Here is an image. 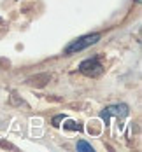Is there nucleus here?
Masks as SVG:
<instances>
[{
	"label": "nucleus",
	"mask_w": 142,
	"mask_h": 152,
	"mask_svg": "<svg viewBox=\"0 0 142 152\" xmlns=\"http://www.w3.org/2000/svg\"><path fill=\"white\" fill-rule=\"evenodd\" d=\"M100 40V33H90V35H84V37H79L74 42H70L68 46L65 47V54H74V53H79L86 47L93 46Z\"/></svg>",
	"instance_id": "f257e3e1"
},
{
	"label": "nucleus",
	"mask_w": 142,
	"mask_h": 152,
	"mask_svg": "<svg viewBox=\"0 0 142 152\" xmlns=\"http://www.w3.org/2000/svg\"><path fill=\"white\" fill-rule=\"evenodd\" d=\"M79 70L82 72V74H86V75H98V74H102V65H100V61L96 60V58H91V60H84L81 65H79Z\"/></svg>",
	"instance_id": "f03ea898"
},
{
	"label": "nucleus",
	"mask_w": 142,
	"mask_h": 152,
	"mask_svg": "<svg viewBox=\"0 0 142 152\" xmlns=\"http://www.w3.org/2000/svg\"><path fill=\"white\" fill-rule=\"evenodd\" d=\"M126 114H128V107L126 105H110L107 108H104V112H102V119L105 121H109L110 115H118V117H125Z\"/></svg>",
	"instance_id": "7ed1b4c3"
},
{
	"label": "nucleus",
	"mask_w": 142,
	"mask_h": 152,
	"mask_svg": "<svg viewBox=\"0 0 142 152\" xmlns=\"http://www.w3.org/2000/svg\"><path fill=\"white\" fill-rule=\"evenodd\" d=\"M76 149H77V151H88V152H93V147H91L90 143H86L84 140H79L77 143H76Z\"/></svg>",
	"instance_id": "20e7f679"
},
{
	"label": "nucleus",
	"mask_w": 142,
	"mask_h": 152,
	"mask_svg": "<svg viewBox=\"0 0 142 152\" xmlns=\"http://www.w3.org/2000/svg\"><path fill=\"white\" fill-rule=\"evenodd\" d=\"M63 128H67V129H77V131L82 129V126H79V122H76V121H67L63 124Z\"/></svg>",
	"instance_id": "39448f33"
},
{
	"label": "nucleus",
	"mask_w": 142,
	"mask_h": 152,
	"mask_svg": "<svg viewBox=\"0 0 142 152\" xmlns=\"http://www.w3.org/2000/svg\"><path fill=\"white\" fill-rule=\"evenodd\" d=\"M63 119V115H56V117H54V119H53V126H60V124H58V122L62 121Z\"/></svg>",
	"instance_id": "423d86ee"
},
{
	"label": "nucleus",
	"mask_w": 142,
	"mask_h": 152,
	"mask_svg": "<svg viewBox=\"0 0 142 152\" xmlns=\"http://www.w3.org/2000/svg\"><path fill=\"white\" fill-rule=\"evenodd\" d=\"M137 2H139V0H137Z\"/></svg>",
	"instance_id": "0eeeda50"
}]
</instances>
